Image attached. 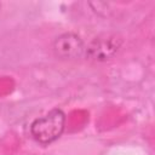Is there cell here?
Returning <instances> with one entry per match:
<instances>
[{
  "mask_svg": "<svg viewBox=\"0 0 155 155\" xmlns=\"http://www.w3.org/2000/svg\"><path fill=\"white\" fill-rule=\"evenodd\" d=\"M65 114L62 109L54 108L46 115L35 119L30 125L31 137L40 144L46 145L57 140L64 131Z\"/></svg>",
  "mask_w": 155,
  "mask_h": 155,
  "instance_id": "cell-1",
  "label": "cell"
},
{
  "mask_svg": "<svg viewBox=\"0 0 155 155\" xmlns=\"http://www.w3.org/2000/svg\"><path fill=\"white\" fill-rule=\"evenodd\" d=\"M121 45L122 40L116 35H99L86 46L85 57L92 62H107L119 52Z\"/></svg>",
  "mask_w": 155,
  "mask_h": 155,
  "instance_id": "cell-2",
  "label": "cell"
},
{
  "mask_svg": "<svg viewBox=\"0 0 155 155\" xmlns=\"http://www.w3.org/2000/svg\"><path fill=\"white\" fill-rule=\"evenodd\" d=\"M53 52L56 57L64 61H74L85 56L86 45L75 33H63L53 41Z\"/></svg>",
  "mask_w": 155,
  "mask_h": 155,
  "instance_id": "cell-3",
  "label": "cell"
}]
</instances>
